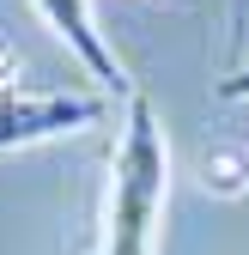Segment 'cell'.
<instances>
[{
  "label": "cell",
  "mask_w": 249,
  "mask_h": 255,
  "mask_svg": "<svg viewBox=\"0 0 249 255\" xmlns=\"http://www.w3.org/2000/svg\"><path fill=\"white\" fill-rule=\"evenodd\" d=\"M37 12H43V24L55 30V37L85 61L91 85H98V91H122V67H116V55L104 43L98 18H91V0H37Z\"/></svg>",
  "instance_id": "obj_3"
},
{
  "label": "cell",
  "mask_w": 249,
  "mask_h": 255,
  "mask_svg": "<svg viewBox=\"0 0 249 255\" xmlns=\"http://www.w3.org/2000/svg\"><path fill=\"white\" fill-rule=\"evenodd\" d=\"M110 116L104 91H49V85H0V152L37 146L55 134H79Z\"/></svg>",
  "instance_id": "obj_2"
},
{
  "label": "cell",
  "mask_w": 249,
  "mask_h": 255,
  "mask_svg": "<svg viewBox=\"0 0 249 255\" xmlns=\"http://www.w3.org/2000/svg\"><path fill=\"white\" fill-rule=\"evenodd\" d=\"M170 207V140L158 128L146 91H128L122 140L110 158V195H104V231L98 255H152L158 249V219Z\"/></svg>",
  "instance_id": "obj_1"
},
{
  "label": "cell",
  "mask_w": 249,
  "mask_h": 255,
  "mask_svg": "<svg viewBox=\"0 0 249 255\" xmlns=\"http://www.w3.org/2000/svg\"><path fill=\"white\" fill-rule=\"evenodd\" d=\"M0 85H18V49L0 37Z\"/></svg>",
  "instance_id": "obj_6"
},
{
  "label": "cell",
  "mask_w": 249,
  "mask_h": 255,
  "mask_svg": "<svg viewBox=\"0 0 249 255\" xmlns=\"http://www.w3.org/2000/svg\"><path fill=\"white\" fill-rule=\"evenodd\" d=\"M201 188L207 195H243L249 188V152L243 146H207L201 152Z\"/></svg>",
  "instance_id": "obj_4"
},
{
  "label": "cell",
  "mask_w": 249,
  "mask_h": 255,
  "mask_svg": "<svg viewBox=\"0 0 249 255\" xmlns=\"http://www.w3.org/2000/svg\"><path fill=\"white\" fill-rule=\"evenodd\" d=\"M213 91H219L225 104H243V98H249V67H237V73H225V79L213 85Z\"/></svg>",
  "instance_id": "obj_5"
}]
</instances>
